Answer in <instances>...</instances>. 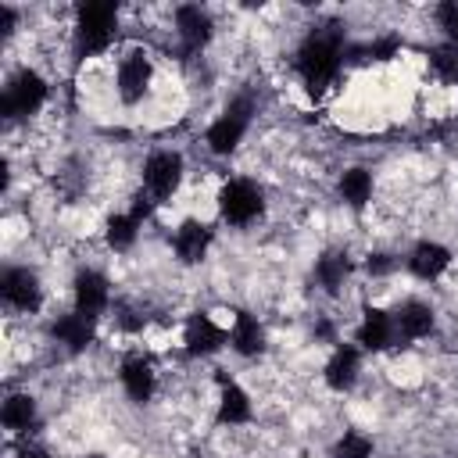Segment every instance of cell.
<instances>
[{"mask_svg": "<svg viewBox=\"0 0 458 458\" xmlns=\"http://www.w3.org/2000/svg\"><path fill=\"white\" fill-rule=\"evenodd\" d=\"M340 61H344V32H340V25H322L304 39V47L297 50V72H301V79H304L311 97H318L336 79Z\"/></svg>", "mask_w": 458, "mask_h": 458, "instance_id": "cell-1", "label": "cell"}, {"mask_svg": "<svg viewBox=\"0 0 458 458\" xmlns=\"http://www.w3.org/2000/svg\"><path fill=\"white\" fill-rule=\"evenodd\" d=\"M250 114H254V100H250L247 93L233 97V100L225 104L222 118L208 125V136H204V140H208V147H211L215 154H233V150H236V143L243 140L247 125H250Z\"/></svg>", "mask_w": 458, "mask_h": 458, "instance_id": "cell-2", "label": "cell"}, {"mask_svg": "<svg viewBox=\"0 0 458 458\" xmlns=\"http://www.w3.org/2000/svg\"><path fill=\"white\" fill-rule=\"evenodd\" d=\"M43 100H47V82H43L32 68H18V72L7 79V86H4L0 107H4L7 118H29V114L39 111Z\"/></svg>", "mask_w": 458, "mask_h": 458, "instance_id": "cell-3", "label": "cell"}, {"mask_svg": "<svg viewBox=\"0 0 458 458\" xmlns=\"http://www.w3.org/2000/svg\"><path fill=\"white\" fill-rule=\"evenodd\" d=\"M265 208V197L258 190V182L250 179H229L222 190H218V211L229 225H247L261 215Z\"/></svg>", "mask_w": 458, "mask_h": 458, "instance_id": "cell-4", "label": "cell"}, {"mask_svg": "<svg viewBox=\"0 0 458 458\" xmlns=\"http://www.w3.org/2000/svg\"><path fill=\"white\" fill-rule=\"evenodd\" d=\"M118 7L114 4H82L79 7V50L82 54H100L107 50L114 36Z\"/></svg>", "mask_w": 458, "mask_h": 458, "instance_id": "cell-5", "label": "cell"}, {"mask_svg": "<svg viewBox=\"0 0 458 458\" xmlns=\"http://www.w3.org/2000/svg\"><path fill=\"white\" fill-rule=\"evenodd\" d=\"M179 179H182V157L175 150H154L143 165V182L150 190V197L165 200L179 190Z\"/></svg>", "mask_w": 458, "mask_h": 458, "instance_id": "cell-6", "label": "cell"}, {"mask_svg": "<svg viewBox=\"0 0 458 458\" xmlns=\"http://www.w3.org/2000/svg\"><path fill=\"white\" fill-rule=\"evenodd\" d=\"M0 293L11 308L18 311H36L39 301H43V286H39V276L29 272V268H7L4 279H0Z\"/></svg>", "mask_w": 458, "mask_h": 458, "instance_id": "cell-7", "label": "cell"}, {"mask_svg": "<svg viewBox=\"0 0 458 458\" xmlns=\"http://www.w3.org/2000/svg\"><path fill=\"white\" fill-rule=\"evenodd\" d=\"M150 57L143 54V50H129L125 57H122V64H118V97L125 100V104H136V100H143V93H147V86H150Z\"/></svg>", "mask_w": 458, "mask_h": 458, "instance_id": "cell-8", "label": "cell"}, {"mask_svg": "<svg viewBox=\"0 0 458 458\" xmlns=\"http://www.w3.org/2000/svg\"><path fill=\"white\" fill-rule=\"evenodd\" d=\"M107 301H111L107 279L93 268H82L75 276V311H82L86 318H100L107 311Z\"/></svg>", "mask_w": 458, "mask_h": 458, "instance_id": "cell-9", "label": "cell"}, {"mask_svg": "<svg viewBox=\"0 0 458 458\" xmlns=\"http://www.w3.org/2000/svg\"><path fill=\"white\" fill-rule=\"evenodd\" d=\"M211 29H215V25H211V14H208L204 7L182 4V7L175 11V32H179L186 54H197V50L211 39Z\"/></svg>", "mask_w": 458, "mask_h": 458, "instance_id": "cell-10", "label": "cell"}, {"mask_svg": "<svg viewBox=\"0 0 458 458\" xmlns=\"http://www.w3.org/2000/svg\"><path fill=\"white\" fill-rule=\"evenodd\" d=\"M186 354L193 358H204V354H215L222 344H225V329L218 322H211L208 315H193L186 322Z\"/></svg>", "mask_w": 458, "mask_h": 458, "instance_id": "cell-11", "label": "cell"}, {"mask_svg": "<svg viewBox=\"0 0 458 458\" xmlns=\"http://www.w3.org/2000/svg\"><path fill=\"white\" fill-rule=\"evenodd\" d=\"M394 340H397L394 315H386L379 308H365V318L358 326V344L369 347V351H386Z\"/></svg>", "mask_w": 458, "mask_h": 458, "instance_id": "cell-12", "label": "cell"}, {"mask_svg": "<svg viewBox=\"0 0 458 458\" xmlns=\"http://www.w3.org/2000/svg\"><path fill=\"white\" fill-rule=\"evenodd\" d=\"M211 247V229L197 218H186L179 229H175V254L182 265H197Z\"/></svg>", "mask_w": 458, "mask_h": 458, "instance_id": "cell-13", "label": "cell"}, {"mask_svg": "<svg viewBox=\"0 0 458 458\" xmlns=\"http://www.w3.org/2000/svg\"><path fill=\"white\" fill-rule=\"evenodd\" d=\"M122 386L136 404L150 401V394H154V365L143 354H129L122 361Z\"/></svg>", "mask_w": 458, "mask_h": 458, "instance_id": "cell-14", "label": "cell"}, {"mask_svg": "<svg viewBox=\"0 0 458 458\" xmlns=\"http://www.w3.org/2000/svg\"><path fill=\"white\" fill-rule=\"evenodd\" d=\"M358 369H361V354H358V347L340 344V347L333 351V358L326 361V383H329L333 390H351L354 379H358Z\"/></svg>", "mask_w": 458, "mask_h": 458, "instance_id": "cell-15", "label": "cell"}, {"mask_svg": "<svg viewBox=\"0 0 458 458\" xmlns=\"http://www.w3.org/2000/svg\"><path fill=\"white\" fill-rule=\"evenodd\" d=\"M229 344H233V351L243 354V358L261 354V351H265V329H261V322H258L254 315H247V311H236Z\"/></svg>", "mask_w": 458, "mask_h": 458, "instance_id": "cell-16", "label": "cell"}, {"mask_svg": "<svg viewBox=\"0 0 458 458\" xmlns=\"http://www.w3.org/2000/svg\"><path fill=\"white\" fill-rule=\"evenodd\" d=\"M451 265V250L444 243H433V240H422L411 258H408V268L419 276V279H437L444 268Z\"/></svg>", "mask_w": 458, "mask_h": 458, "instance_id": "cell-17", "label": "cell"}, {"mask_svg": "<svg viewBox=\"0 0 458 458\" xmlns=\"http://www.w3.org/2000/svg\"><path fill=\"white\" fill-rule=\"evenodd\" d=\"M394 326H397V336L404 340H419L433 329V308L426 301H404L401 311L394 315Z\"/></svg>", "mask_w": 458, "mask_h": 458, "instance_id": "cell-18", "label": "cell"}, {"mask_svg": "<svg viewBox=\"0 0 458 458\" xmlns=\"http://www.w3.org/2000/svg\"><path fill=\"white\" fill-rule=\"evenodd\" d=\"M54 340L64 344L68 351H82V347L93 340V318H86L82 311L61 315V318L54 322Z\"/></svg>", "mask_w": 458, "mask_h": 458, "instance_id": "cell-19", "label": "cell"}, {"mask_svg": "<svg viewBox=\"0 0 458 458\" xmlns=\"http://www.w3.org/2000/svg\"><path fill=\"white\" fill-rule=\"evenodd\" d=\"M347 276H351V261H347V254H340V250H326V254L315 261V279L326 286V293H340V286H344Z\"/></svg>", "mask_w": 458, "mask_h": 458, "instance_id": "cell-20", "label": "cell"}, {"mask_svg": "<svg viewBox=\"0 0 458 458\" xmlns=\"http://www.w3.org/2000/svg\"><path fill=\"white\" fill-rule=\"evenodd\" d=\"M250 419V397L236 386V383H225L222 379V397H218V422L225 426H240Z\"/></svg>", "mask_w": 458, "mask_h": 458, "instance_id": "cell-21", "label": "cell"}, {"mask_svg": "<svg viewBox=\"0 0 458 458\" xmlns=\"http://www.w3.org/2000/svg\"><path fill=\"white\" fill-rule=\"evenodd\" d=\"M0 419H4V426H7L11 433H21V429H29V426L36 422V401H32L29 394H11V397L4 401Z\"/></svg>", "mask_w": 458, "mask_h": 458, "instance_id": "cell-22", "label": "cell"}, {"mask_svg": "<svg viewBox=\"0 0 458 458\" xmlns=\"http://www.w3.org/2000/svg\"><path fill=\"white\" fill-rule=\"evenodd\" d=\"M340 197L351 204V208H365L369 197H372V175L365 168H347L340 175Z\"/></svg>", "mask_w": 458, "mask_h": 458, "instance_id": "cell-23", "label": "cell"}, {"mask_svg": "<svg viewBox=\"0 0 458 458\" xmlns=\"http://www.w3.org/2000/svg\"><path fill=\"white\" fill-rule=\"evenodd\" d=\"M136 229H140V218H132V215H111L107 218V243L114 250H129L136 243Z\"/></svg>", "mask_w": 458, "mask_h": 458, "instance_id": "cell-24", "label": "cell"}, {"mask_svg": "<svg viewBox=\"0 0 458 458\" xmlns=\"http://www.w3.org/2000/svg\"><path fill=\"white\" fill-rule=\"evenodd\" d=\"M429 64H433V72H437L444 82L458 86V47H454V43H440V47H433Z\"/></svg>", "mask_w": 458, "mask_h": 458, "instance_id": "cell-25", "label": "cell"}, {"mask_svg": "<svg viewBox=\"0 0 458 458\" xmlns=\"http://www.w3.org/2000/svg\"><path fill=\"white\" fill-rule=\"evenodd\" d=\"M333 458H372V440L365 433H344Z\"/></svg>", "mask_w": 458, "mask_h": 458, "instance_id": "cell-26", "label": "cell"}, {"mask_svg": "<svg viewBox=\"0 0 458 458\" xmlns=\"http://www.w3.org/2000/svg\"><path fill=\"white\" fill-rule=\"evenodd\" d=\"M437 21H440V29L447 32V39L458 47V4H451V0L440 4V7H437Z\"/></svg>", "mask_w": 458, "mask_h": 458, "instance_id": "cell-27", "label": "cell"}, {"mask_svg": "<svg viewBox=\"0 0 458 458\" xmlns=\"http://www.w3.org/2000/svg\"><path fill=\"white\" fill-rule=\"evenodd\" d=\"M394 54H397V36H383V39L369 43V57H376V61H390Z\"/></svg>", "mask_w": 458, "mask_h": 458, "instance_id": "cell-28", "label": "cell"}, {"mask_svg": "<svg viewBox=\"0 0 458 458\" xmlns=\"http://www.w3.org/2000/svg\"><path fill=\"white\" fill-rule=\"evenodd\" d=\"M397 268V258L394 254H369V272L372 276H390Z\"/></svg>", "mask_w": 458, "mask_h": 458, "instance_id": "cell-29", "label": "cell"}, {"mask_svg": "<svg viewBox=\"0 0 458 458\" xmlns=\"http://www.w3.org/2000/svg\"><path fill=\"white\" fill-rule=\"evenodd\" d=\"M0 29H4V32H11V29H14V11H11L7 4L0 7Z\"/></svg>", "mask_w": 458, "mask_h": 458, "instance_id": "cell-30", "label": "cell"}, {"mask_svg": "<svg viewBox=\"0 0 458 458\" xmlns=\"http://www.w3.org/2000/svg\"><path fill=\"white\" fill-rule=\"evenodd\" d=\"M18 458H47V451H39V447H21Z\"/></svg>", "mask_w": 458, "mask_h": 458, "instance_id": "cell-31", "label": "cell"}, {"mask_svg": "<svg viewBox=\"0 0 458 458\" xmlns=\"http://www.w3.org/2000/svg\"><path fill=\"white\" fill-rule=\"evenodd\" d=\"M82 458H104V454H82Z\"/></svg>", "mask_w": 458, "mask_h": 458, "instance_id": "cell-32", "label": "cell"}]
</instances>
